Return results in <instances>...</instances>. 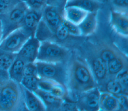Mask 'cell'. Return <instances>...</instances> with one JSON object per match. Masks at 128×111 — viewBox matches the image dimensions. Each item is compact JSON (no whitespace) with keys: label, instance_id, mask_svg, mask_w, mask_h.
<instances>
[{"label":"cell","instance_id":"cell-1","mask_svg":"<svg viewBox=\"0 0 128 111\" xmlns=\"http://www.w3.org/2000/svg\"><path fill=\"white\" fill-rule=\"evenodd\" d=\"M92 69L84 61L74 58L68 63L67 88L80 94L96 87Z\"/></svg>","mask_w":128,"mask_h":111},{"label":"cell","instance_id":"cell-2","mask_svg":"<svg viewBox=\"0 0 128 111\" xmlns=\"http://www.w3.org/2000/svg\"><path fill=\"white\" fill-rule=\"evenodd\" d=\"M27 110L22 86L10 78L0 82V111Z\"/></svg>","mask_w":128,"mask_h":111},{"label":"cell","instance_id":"cell-3","mask_svg":"<svg viewBox=\"0 0 128 111\" xmlns=\"http://www.w3.org/2000/svg\"><path fill=\"white\" fill-rule=\"evenodd\" d=\"M40 78L52 81L67 87L68 62H34Z\"/></svg>","mask_w":128,"mask_h":111},{"label":"cell","instance_id":"cell-4","mask_svg":"<svg viewBox=\"0 0 128 111\" xmlns=\"http://www.w3.org/2000/svg\"><path fill=\"white\" fill-rule=\"evenodd\" d=\"M28 8L26 3L21 1L8 11L0 14V20L2 28V40L12 31L22 27L24 16Z\"/></svg>","mask_w":128,"mask_h":111},{"label":"cell","instance_id":"cell-5","mask_svg":"<svg viewBox=\"0 0 128 111\" xmlns=\"http://www.w3.org/2000/svg\"><path fill=\"white\" fill-rule=\"evenodd\" d=\"M70 56L68 49L53 41L40 42L36 61L59 63L68 62Z\"/></svg>","mask_w":128,"mask_h":111},{"label":"cell","instance_id":"cell-6","mask_svg":"<svg viewBox=\"0 0 128 111\" xmlns=\"http://www.w3.org/2000/svg\"><path fill=\"white\" fill-rule=\"evenodd\" d=\"M30 32L21 27L4 38L0 43V48L10 52L17 53L25 42L31 36Z\"/></svg>","mask_w":128,"mask_h":111},{"label":"cell","instance_id":"cell-7","mask_svg":"<svg viewBox=\"0 0 128 111\" xmlns=\"http://www.w3.org/2000/svg\"><path fill=\"white\" fill-rule=\"evenodd\" d=\"M100 91L97 87L80 94L78 108L82 110L100 111Z\"/></svg>","mask_w":128,"mask_h":111},{"label":"cell","instance_id":"cell-8","mask_svg":"<svg viewBox=\"0 0 128 111\" xmlns=\"http://www.w3.org/2000/svg\"><path fill=\"white\" fill-rule=\"evenodd\" d=\"M40 42L31 36L17 53V56L26 63L34 62L38 56Z\"/></svg>","mask_w":128,"mask_h":111},{"label":"cell","instance_id":"cell-9","mask_svg":"<svg viewBox=\"0 0 128 111\" xmlns=\"http://www.w3.org/2000/svg\"><path fill=\"white\" fill-rule=\"evenodd\" d=\"M62 11L63 8L48 4L42 10V19L54 33L63 19Z\"/></svg>","mask_w":128,"mask_h":111},{"label":"cell","instance_id":"cell-10","mask_svg":"<svg viewBox=\"0 0 128 111\" xmlns=\"http://www.w3.org/2000/svg\"><path fill=\"white\" fill-rule=\"evenodd\" d=\"M110 24L116 33L124 37H128V14L127 12L112 9L110 13Z\"/></svg>","mask_w":128,"mask_h":111},{"label":"cell","instance_id":"cell-11","mask_svg":"<svg viewBox=\"0 0 128 111\" xmlns=\"http://www.w3.org/2000/svg\"><path fill=\"white\" fill-rule=\"evenodd\" d=\"M34 93L41 99L46 111L58 110L62 107L64 100L53 95L50 92L38 88Z\"/></svg>","mask_w":128,"mask_h":111},{"label":"cell","instance_id":"cell-12","mask_svg":"<svg viewBox=\"0 0 128 111\" xmlns=\"http://www.w3.org/2000/svg\"><path fill=\"white\" fill-rule=\"evenodd\" d=\"M42 18V11L28 8L24 16L22 27L34 36L37 26Z\"/></svg>","mask_w":128,"mask_h":111},{"label":"cell","instance_id":"cell-13","mask_svg":"<svg viewBox=\"0 0 128 111\" xmlns=\"http://www.w3.org/2000/svg\"><path fill=\"white\" fill-rule=\"evenodd\" d=\"M24 104L27 110L30 111H44L46 108L41 99L33 92L22 86Z\"/></svg>","mask_w":128,"mask_h":111},{"label":"cell","instance_id":"cell-14","mask_svg":"<svg viewBox=\"0 0 128 111\" xmlns=\"http://www.w3.org/2000/svg\"><path fill=\"white\" fill-rule=\"evenodd\" d=\"M97 21V12H88L78 25L82 36H88L92 34L96 28Z\"/></svg>","mask_w":128,"mask_h":111},{"label":"cell","instance_id":"cell-15","mask_svg":"<svg viewBox=\"0 0 128 111\" xmlns=\"http://www.w3.org/2000/svg\"><path fill=\"white\" fill-rule=\"evenodd\" d=\"M88 12L75 6H66L63 8V18L76 25H78Z\"/></svg>","mask_w":128,"mask_h":111},{"label":"cell","instance_id":"cell-16","mask_svg":"<svg viewBox=\"0 0 128 111\" xmlns=\"http://www.w3.org/2000/svg\"><path fill=\"white\" fill-rule=\"evenodd\" d=\"M99 106L100 110L102 111H119V105L116 96L106 92H100Z\"/></svg>","mask_w":128,"mask_h":111},{"label":"cell","instance_id":"cell-17","mask_svg":"<svg viewBox=\"0 0 128 111\" xmlns=\"http://www.w3.org/2000/svg\"><path fill=\"white\" fill-rule=\"evenodd\" d=\"M66 6H75L88 12H97L100 6L98 0H68Z\"/></svg>","mask_w":128,"mask_h":111},{"label":"cell","instance_id":"cell-18","mask_svg":"<svg viewBox=\"0 0 128 111\" xmlns=\"http://www.w3.org/2000/svg\"><path fill=\"white\" fill-rule=\"evenodd\" d=\"M25 64L24 61L16 55L14 62L8 70L9 78L20 83L24 77L23 71Z\"/></svg>","mask_w":128,"mask_h":111},{"label":"cell","instance_id":"cell-19","mask_svg":"<svg viewBox=\"0 0 128 111\" xmlns=\"http://www.w3.org/2000/svg\"><path fill=\"white\" fill-rule=\"evenodd\" d=\"M108 75L114 77L123 69L128 68L127 56L120 54L107 63Z\"/></svg>","mask_w":128,"mask_h":111},{"label":"cell","instance_id":"cell-20","mask_svg":"<svg viewBox=\"0 0 128 111\" xmlns=\"http://www.w3.org/2000/svg\"><path fill=\"white\" fill-rule=\"evenodd\" d=\"M92 65V70L96 82L104 80L108 75L107 63L98 57L93 60Z\"/></svg>","mask_w":128,"mask_h":111},{"label":"cell","instance_id":"cell-21","mask_svg":"<svg viewBox=\"0 0 128 111\" xmlns=\"http://www.w3.org/2000/svg\"><path fill=\"white\" fill-rule=\"evenodd\" d=\"M34 36L40 42L47 40L52 41L54 38V32L42 19V18L37 26Z\"/></svg>","mask_w":128,"mask_h":111},{"label":"cell","instance_id":"cell-22","mask_svg":"<svg viewBox=\"0 0 128 111\" xmlns=\"http://www.w3.org/2000/svg\"><path fill=\"white\" fill-rule=\"evenodd\" d=\"M105 92L112 94L114 96L122 94L128 95V91H126L120 83L114 77L106 82L105 85Z\"/></svg>","mask_w":128,"mask_h":111},{"label":"cell","instance_id":"cell-23","mask_svg":"<svg viewBox=\"0 0 128 111\" xmlns=\"http://www.w3.org/2000/svg\"><path fill=\"white\" fill-rule=\"evenodd\" d=\"M17 53L6 51L0 48V66L4 70L8 71Z\"/></svg>","mask_w":128,"mask_h":111},{"label":"cell","instance_id":"cell-24","mask_svg":"<svg viewBox=\"0 0 128 111\" xmlns=\"http://www.w3.org/2000/svg\"><path fill=\"white\" fill-rule=\"evenodd\" d=\"M38 76H24L20 84L24 88L34 92L38 89Z\"/></svg>","mask_w":128,"mask_h":111},{"label":"cell","instance_id":"cell-25","mask_svg":"<svg viewBox=\"0 0 128 111\" xmlns=\"http://www.w3.org/2000/svg\"><path fill=\"white\" fill-rule=\"evenodd\" d=\"M121 54L117 49L109 47H104L100 52L99 57L106 63L116 58L118 55Z\"/></svg>","mask_w":128,"mask_h":111},{"label":"cell","instance_id":"cell-26","mask_svg":"<svg viewBox=\"0 0 128 111\" xmlns=\"http://www.w3.org/2000/svg\"><path fill=\"white\" fill-rule=\"evenodd\" d=\"M28 8L42 11L46 5V0H21Z\"/></svg>","mask_w":128,"mask_h":111},{"label":"cell","instance_id":"cell-27","mask_svg":"<svg viewBox=\"0 0 128 111\" xmlns=\"http://www.w3.org/2000/svg\"><path fill=\"white\" fill-rule=\"evenodd\" d=\"M62 23L66 28L69 34L70 35L74 36H82L80 29L78 26V25H76L63 18Z\"/></svg>","mask_w":128,"mask_h":111},{"label":"cell","instance_id":"cell-28","mask_svg":"<svg viewBox=\"0 0 128 111\" xmlns=\"http://www.w3.org/2000/svg\"><path fill=\"white\" fill-rule=\"evenodd\" d=\"M70 35L69 34L66 28L62 22L57 27L54 32V37L60 41H64Z\"/></svg>","mask_w":128,"mask_h":111},{"label":"cell","instance_id":"cell-29","mask_svg":"<svg viewBox=\"0 0 128 111\" xmlns=\"http://www.w3.org/2000/svg\"><path fill=\"white\" fill-rule=\"evenodd\" d=\"M21 1V0H0V14L8 11Z\"/></svg>","mask_w":128,"mask_h":111},{"label":"cell","instance_id":"cell-30","mask_svg":"<svg viewBox=\"0 0 128 111\" xmlns=\"http://www.w3.org/2000/svg\"><path fill=\"white\" fill-rule=\"evenodd\" d=\"M114 78L124 88L128 91V68H125L116 74Z\"/></svg>","mask_w":128,"mask_h":111},{"label":"cell","instance_id":"cell-31","mask_svg":"<svg viewBox=\"0 0 128 111\" xmlns=\"http://www.w3.org/2000/svg\"><path fill=\"white\" fill-rule=\"evenodd\" d=\"M113 9L124 12H128V0H110Z\"/></svg>","mask_w":128,"mask_h":111},{"label":"cell","instance_id":"cell-32","mask_svg":"<svg viewBox=\"0 0 128 111\" xmlns=\"http://www.w3.org/2000/svg\"><path fill=\"white\" fill-rule=\"evenodd\" d=\"M23 75L24 76H38L37 68L34 62L26 63Z\"/></svg>","mask_w":128,"mask_h":111},{"label":"cell","instance_id":"cell-33","mask_svg":"<svg viewBox=\"0 0 128 111\" xmlns=\"http://www.w3.org/2000/svg\"><path fill=\"white\" fill-rule=\"evenodd\" d=\"M118 105H119V111H128V95L125 94H122L115 96Z\"/></svg>","mask_w":128,"mask_h":111},{"label":"cell","instance_id":"cell-34","mask_svg":"<svg viewBox=\"0 0 128 111\" xmlns=\"http://www.w3.org/2000/svg\"><path fill=\"white\" fill-rule=\"evenodd\" d=\"M68 0H46V4L54 5L64 8Z\"/></svg>","mask_w":128,"mask_h":111},{"label":"cell","instance_id":"cell-35","mask_svg":"<svg viewBox=\"0 0 128 111\" xmlns=\"http://www.w3.org/2000/svg\"><path fill=\"white\" fill-rule=\"evenodd\" d=\"M9 79L8 71L4 70L0 66V82Z\"/></svg>","mask_w":128,"mask_h":111},{"label":"cell","instance_id":"cell-36","mask_svg":"<svg viewBox=\"0 0 128 111\" xmlns=\"http://www.w3.org/2000/svg\"><path fill=\"white\" fill-rule=\"evenodd\" d=\"M2 23L0 20V43L2 40Z\"/></svg>","mask_w":128,"mask_h":111},{"label":"cell","instance_id":"cell-37","mask_svg":"<svg viewBox=\"0 0 128 111\" xmlns=\"http://www.w3.org/2000/svg\"><path fill=\"white\" fill-rule=\"evenodd\" d=\"M99 0V1H100V0Z\"/></svg>","mask_w":128,"mask_h":111}]
</instances>
